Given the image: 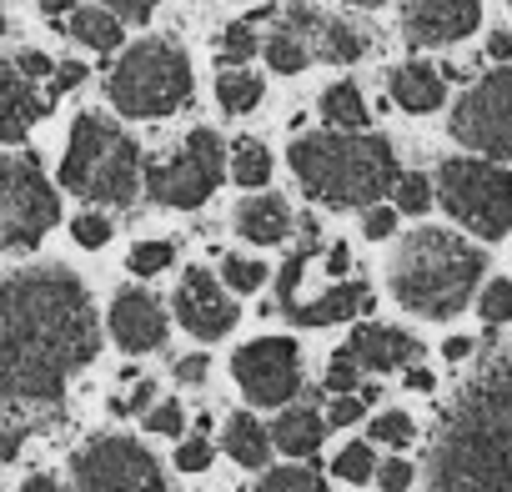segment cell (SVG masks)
Segmentation results:
<instances>
[{
	"mask_svg": "<svg viewBox=\"0 0 512 492\" xmlns=\"http://www.w3.org/2000/svg\"><path fill=\"white\" fill-rule=\"evenodd\" d=\"M96 347V312L81 277L41 267L0 282V402H56Z\"/></svg>",
	"mask_w": 512,
	"mask_h": 492,
	"instance_id": "cell-1",
	"label": "cell"
},
{
	"mask_svg": "<svg viewBox=\"0 0 512 492\" xmlns=\"http://www.w3.org/2000/svg\"><path fill=\"white\" fill-rule=\"evenodd\" d=\"M482 272H487V257L472 241H462L457 231H442V226H422L387 262V287H392L397 307H407L412 317L447 322L477 297Z\"/></svg>",
	"mask_w": 512,
	"mask_h": 492,
	"instance_id": "cell-2",
	"label": "cell"
},
{
	"mask_svg": "<svg viewBox=\"0 0 512 492\" xmlns=\"http://www.w3.org/2000/svg\"><path fill=\"white\" fill-rule=\"evenodd\" d=\"M302 191L322 206H377L397 186V151L387 136L347 131V136H297L287 151Z\"/></svg>",
	"mask_w": 512,
	"mask_h": 492,
	"instance_id": "cell-3",
	"label": "cell"
},
{
	"mask_svg": "<svg viewBox=\"0 0 512 492\" xmlns=\"http://www.w3.org/2000/svg\"><path fill=\"white\" fill-rule=\"evenodd\" d=\"M141 171H146L141 151L116 121H106L96 111L71 121V141L61 156L66 191H76L81 201H96V206H131L141 191Z\"/></svg>",
	"mask_w": 512,
	"mask_h": 492,
	"instance_id": "cell-4",
	"label": "cell"
},
{
	"mask_svg": "<svg viewBox=\"0 0 512 492\" xmlns=\"http://www.w3.org/2000/svg\"><path fill=\"white\" fill-rule=\"evenodd\" d=\"M111 106L131 121H161L191 101V66L171 41H136L106 81Z\"/></svg>",
	"mask_w": 512,
	"mask_h": 492,
	"instance_id": "cell-5",
	"label": "cell"
},
{
	"mask_svg": "<svg viewBox=\"0 0 512 492\" xmlns=\"http://www.w3.org/2000/svg\"><path fill=\"white\" fill-rule=\"evenodd\" d=\"M437 201L462 231L482 241H502L512 231V171H502V161H487V156L442 161Z\"/></svg>",
	"mask_w": 512,
	"mask_h": 492,
	"instance_id": "cell-6",
	"label": "cell"
},
{
	"mask_svg": "<svg viewBox=\"0 0 512 492\" xmlns=\"http://www.w3.org/2000/svg\"><path fill=\"white\" fill-rule=\"evenodd\" d=\"M61 221L56 186L31 156H0V252H31Z\"/></svg>",
	"mask_w": 512,
	"mask_h": 492,
	"instance_id": "cell-7",
	"label": "cell"
},
{
	"mask_svg": "<svg viewBox=\"0 0 512 492\" xmlns=\"http://www.w3.org/2000/svg\"><path fill=\"white\" fill-rule=\"evenodd\" d=\"M221 176H226L221 136L201 126V131H191V136L181 141L176 156L146 166V191H151L161 206H181V211H191V206H201V201L221 186Z\"/></svg>",
	"mask_w": 512,
	"mask_h": 492,
	"instance_id": "cell-8",
	"label": "cell"
},
{
	"mask_svg": "<svg viewBox=\"0 0 512 492\" xmlns=\"http://www.w3.org/2000/svg\"><path fill=\"white\" fill-rule=\"evenodd\" d=\"M452 136L487 161H512V66H497L457 101Z\"/></svg>",
	"mask_w": 512,
	"mask_h": 492,
	"instance_id": "cell-9",
	"label": "cell"
},
{
	"mask_svg": "<svg viewBox=\"0 0 512 492\" xmlns=\"http://www.w3.org/2000/svg\"><path fill=\"white\" fill-rule=\"evenodd\" d=\"M76 492H166V477L136 437H96L76 452Z\"/></svg>",
	"mask_w": 512,
	"mask_h": 492,
	"instance_id": "cell-10",
	"label": "cell"
},
{
	"mask_svg": "<svg viewBox=\"0 0 512 492\" xmlns=\"http://www.w3.org/2000/svg\"><path fill=\"white\" fill-rule=\"evenodd\" d=\"M231 377L251 402L282 407L302 392V352L292 337H256L231 357Z\"/></svg>",
	"mask_w": 512,
	"mask_h": 492,
	"instance_id": "cell-11",
	"label": "cell"
},
{
	"mask_svg": "<svg viewBox=\"0 0 512 492\" xmlns=\"http://www.w3.org/2000/svg\"><path fill=\"white\" fill-rule=\"evenodd\" d=\"M176 322L196 337V342H221L236 327V302L221 292V282L206 267H191L176 287Z\"/></svg>",
	"mask_w": 512,
	"mask_h": 492,
	"instance_id": "cell-12",
	"label": "cell"
},
{
	"mask_svg": "<svg viewBox=\"0 0 512 492\" xmlns=\"http://www.w3.org/2000/svg\"><path fill=\"white\" fill-rule=\"evenodd\" d=\"M482 26V0H407L402 36L412 46H457Z\"/></svg>",
	"mask_w": 512,
	"mask_h": 492,
	"instance_id": "cell-13",
	"label": "cell"
},
{
	"mask_svg": "<svg viewBox=\"0 0 512 492\" xmlns=\"http://www.w3.org/2000/svg\"><path fill=\"white\" fill-rule=\"evenodd\" d=\"M111 337L121 352H156L166 342V312L151 292H121L111 302Z\"/></svg>",
	"mask_w": 512,
	"mask_h": 492,
	"instance_id": "cell-14",
	"label": "cell"
},
{
	"mask_svg": "<svg viewBox=\"0 0 512 492\" xmlns=\"http://www.w3.org/2000/svg\"><path fill=\"white\" fill-rule=\"evenodd\" d=\"M41 116H46V101H41L36 81L16 61H0V146L26 141Z\"/></svg>",
	"mask_w": 512,
	"mask_h": 492,
	"instance_id": "cell-15",
	"label": "cell"
},
{
	"mask_svg": "<svg viewBox=\"0 0 512 492\" xmlns=\"http://www.w3.org/2000/svg\"><path fill=\"white\" fill-rule=\"evenodd\" d=\"M367 307H372L367 282H337V287L322 292L317 302H292V307H282V317L297 322V327H332V322H352V317L367 312Z\"/></svg>",
	"mask_w": 512,
	"mask_h": 492,
	"instance_id": "cell-16",
	"label": "cell"
},
{
	"mask_svg": "<svg viewBox=\"0 0 512 492\" xmlns=\"http://www.w3.org/2000/svg\"><path fill=\"white\" fill-rule=\"evenodd\" d=\"M347 352L367 372H397V367H407L417 357V342L407 332H397V327H357L352 342H347Z\"/></svg>",
	"mask_w": 512,
	"mask_h": 492,
	"instance_id": "cell-17",
	"label": "cell"
},
{
	"mask_svg": "<svg viewBox=\"0 0 512 492\" xmlns=\"http://www.w3.org/2000/svg\"><path fill=\"white\" fill-rule=\"evenodd\" d=\"M442 96H447V81H442L432 66L407 61V66H397V71H392V101H397L402 111L427 116V111H437V106H442Z\"/></svg>",
	"mask_w": 512,
	"mask_h": 492,
	"instance_id": "cell-18",
	"label": "cell"
},
{
	"mask_svg": "<svg viewBox=\"0 0 512 492\" xmlns=\"http://www.w3.org/2000/svg\"><path fill=\"white\" fill-rule=\"evenodd\" d=\"M236 231H241L246 241L272 246V241H282V236L292 231V206H287L282 196H251V201L236 206Z\"/></svg>",
	"mask_w": 512,
	"mask_h": 492,
	"instance_id": "cell-19",
	"label": "cell"
},
{
	"mask_svg": "<svg viewBox=\"0 0 512 492\" xmlns=\"http://www.w3.org/2000/svg\"><path fill=\"white\" fill-rule=\"evenodd\" d=\"M221 447H226V457H231L236 467H267V462H272V432L256 422V417H246V412H236V417L226 422Z\"/></svg>",
	"mask_w": 512,
	"mask_h": 492,
	"instance_id": "cell-20",
	"label": "cell"
},
{
	"mask_svg": "<svg viewBox=\"0 0 512 492\" xmlns=\"http://www.w3.org/2000/svg\"><path fill=\"white\" fill-rule=\"evenodd\" d=\"M322 437H327V422H322L312 407H287V412L272 422V447H282V452H292V457L317 452Z\"/></svg>",
	"mask_w": 512,
	"mask_h": 492,
	"instance_id": "cell-21",
	"label": "cell"
},
{
	"mask_svg": "<svg viewBox=\"0 0 512 492\" xmlns=\"http://www.w3.org/2000/svg\"><path fill=\"white\" fill-rule=\"evenodd\" d=\"M312 56L322 61H337V66H352L367 56V36L357 26H342V21H317L312 31Z\"/></svg>",
	"mask_w": 512,
	"mask_h": 492,
	"instance_id": "cell-22",
	"label": "cell"
},
{
	"mask_svg": "<svg viewBox=\"0 0 512 492\" xmlns=\"http://www.w3.org/2000/svg\"><path fill=\"white\" fill-rule=\"evenodd\" d=\"M262 76H251L246 66H226L221 71V81H216V101H221V111L226 116H246V111H256L262 106Z\"/></svg>",
	"mask_w": 512,
	"mask_h": 492,
	"instance_id": "cell-23",
	"label": "cell"
},
{
	"mask_svg": "<svg viewBox=\"0 0 512 492\" xmlns=\"http://www.w3.org/2000/svg\"><path fill=\"white\" fill-rule=\"evenodd\" d=\"M262 56L272 61V71H277V76H297V71H307V61H312V46H307V36H302V31H292V26L282 21V26L267 36Z\"/></svg>",
	"mask_w": 512,
	"mask_h": 492,
	"instance_id": "cell-24",
	"label": "cell"
},
{
	"mask_svg": "<svg viewBox=\"0 0 512 492\" xmlns=\"http://www.w3.org/2000/svg\"><path fill=\"white\" fill-rule=\"evenodd\" d=\"M71 36L81 41V46H91V51H116L121 46V16H111V11H76L71 16Z\"/></svg>",
	"mask_w": 512,
	"mask_h": 492,
	"instance_id": "cell-25",
	"label": "cell"
},
{
	"mask_svg": "<svg viewBox=\"0 0 512 492\" xmlns=\"http://www.w3.org/2000/svg\"><path fill=\"white\" fill-rule=\"evenodd\" d=\"M322 116L337 126V131H362L367 126V101L352 81H337L327 96H322Z\"/></svg>",
	"mask_w": 512,
	"mask_h": 492,
	"instance_id": "cell-26",
	"label": "cell"
},
{
	"mask_svg": "<svg viewBox=\"0 0 512 492\" xmlns=\"http://www.w3.org/2000/svg\"><path fill=\"white\" fill-rule=\"evenodd\" d=\"M267 176H272V156H267V146L236 141V151H231V181H236V186H267Z\"/></svg>",
	"mask_w": 512,
	"mask_h": 492,
	"instance_id": "cell-27",
	"label": "cell"
},
{
	"mask_svg": "<svg viewBox=\"0 0 512 492\" xmlns=\"http://www.w3.org/2000/svg\"><path fill=\"white\" fill-rule=\"evenodd\" d=\"M256 492H327V482L312 467H277L256 482Z\"/></svg>",
	"mask_w": 512,
	"mask_h": 492,
	"instance_id": "cell-28",
	"label": "cell"
},
{
	"mask_svg": "<svg viewBox=\"0 0 512 492\" xmlns=\"http://www.w3.org/2000/svg\"><path fill=\"white\" fill-rule=\"evenodd\" d=\"M171 262H176V246H171V241H136L131 257H126V267H131L136 277H156V272H166Z\"/></svg>",
	"mask_w": 512,
	"mask_h": 492,
	"instance_id": "cell-29",
	"label": "cell"
},
{
	"mask_svg": "<svg viewBox=\"0 0 512 492\" xmlns=\"http://www.w3.org/2000/svg\"><path fill=\"white\" fill-rule=\"evenodd\" d=\"M256 51H262V41H256V31H251V21H236V26H226V36H221V66H246Z\"/></svg>",
	"mask_w": 512,
	"mask_h": 492,
	"instance_id": "cell-30",
	"label": "cell"
},
{
	"mask_svg": "<svg viewBox=\"0 0 512 492\" xmlns=\"http://www.w3.org/2000/svg\"><path fill=\"white\" fill-rule=\"evenodd\" d=\"M332 472H337L342 482H367V477L377 472V457H372V442H347V447L337 452V462H332Z\"/></svg>",
	"mask_w": 512,
	"mask_h": 492,
	"instance_id": "cell-31",
	"label": "cell"
},
{
	"mask_svg": "<svg viewBox=\"0 0 512 492\" xmlns=\"http://www.w3.org/2000/svg\"><path fill=\"white\" fill-rule=\"evenodd\" d=\"M221 282H226L231 292H256V287L267 282V267L251 262V257H226V262H221Z\"/></svg>",
	"mask_w": 512,
	"mask_h": 492,
	"instance_id": "cell-32",
	"label": "cell"
},
{
	"mask_svg": "<svg viewBox=\"0 0 512 492\" xmlns=\"http://www.w3.org/2000/svg\"><path fill=\"white\" fill-rule=\"evenodd\" d=\"M397 211H407V216H422L427 206H432V186H427V176L422 171H407V176H397Z\"/></svg>",
	"mask_w": 512,
	"mask_h": 492,
	"instance_id": "cell-33",
	"label": "cell"
},
{
	"mask_svg": "<svg viewBox=\"0 0 512 492\" xmlns=\"http://www.w3.org/2000/svg\"><path fill=\"white\" fill-rule=\"evenodd\" d=\"M477 312H482V322H492V327L512 322V282H487L482 297H477Z\"/></svg>",
	"mask_w": 512,
	"mask_h": 492,
	"instance_id": "cell-34",
	"label": "cell"
},
{
	"mask_svg": "<svg viewBox=\"0 0 512 492\" xmlns=\"http://www.w3.org/2000/svg\"><path fill=\"white\" fill-rule=\"evenodd\" d=\"M412 432H417V427H412V417H407V412H382V417L372 422V432H367V437H372V442H382V447H407V442H412Z\"/></svg>",
	"mask_w": 512,
	"mask_h": 492,
	"instance_id": "cell-35",
	"label": "cell"
},
{
	"mask_svg": "<svg viewBox=\"0 0 512 492\" xmlns=\"http://www.w3.org/2000/svg\"><path fill=\"white\" fill-rule=\"evenodd\" d=\"M327 387H332V392H357V387H362V367H357V357H352L347 347L332 357V367H327Z\"/></svg>",
	"mask_w": 512,
	"mask_h": 492,
	"instance_id": "cell-36",
	"label": "cell"
},
{
	"mask_svg": "<svg viewBox=\"0 0 512 492\" xmlns=\"http://www.w3.org/2000/svg\"><path fill=\"white\" fill-rule=\"evenodd\" d=\"M146 427L161 432V437H181V427H186L181 402H156V407H146Z\"/></svg>",
	"mask_w": 512,
	"mask_h": 492,
	"instance_id": "cell-37",
	"label": "cell"
},
{
	"mask_svg": "<svg viewBox=\"0 0 512 492\" xmlns=\"http://www.w3.org/2000/svg\"><path fill=\"white\" fill-rule=\"evenodd\" d=\"M176 467H181V472H206V467H211V442H206V432H196V437H186V442L176 447Z\"/></svg>",
	"mask_w": 512,
	"mask_h": 492,
	"instance_id": "cell-38",
	"label": "cell"
},
{
	"mask_svg": "<svg viewBox=\"0 0 512 492\" xmlns=\"http://www.w3.org/2000/svg\"><path fill=\"white\" fill-rule=\"evenodd\" d=\"M71 236H76L81 246H106V241H111V221H106V216H96V211H86V216H76Z\"/></svg>",
	"mask_w": 512,
	"mask_h": 492,
	"instance_id": "cell-39",
	"label": "cell"
},
{
	"mask_svg": "<svg viewBox=\"0 0 512 492\" xmlns=\"http://www.w3.org/2000/svg\"><path fill=\"white\" fill-rule=\"evenodd\" d=\"M372 477H377V487H382V492H407V487H412V462L392 457V462H382Z\"/></svg>",
	"mask_w": 512,
	"mask_h": 492,
	"instance_id": "cell-40",
	"label": "cell"
},
{
	"mask_svg": "<svg viewBox=\"0 0 512 492\" xmlns=\"http://www.w3.org/2000/svg\"><path fill=\"white\" fill-rule=\"evenodd\" d=\"M362 231H367V241H387V236L397 231V211H392V206H367Z\"/></svg>",
	"mask_w": 512,
	"mask_h": 492,
	"instance_id": "cell-41",
	"label": "cell"
},
{
	"mask_svg": "<svg viewBox=\"0 0 512 492\" xmlns=\"http://www.w3.org/2000/svg\"><path fill=\"white\" fill-rule=\"evenodd\" d=\"M362 407H367V402H362V392H337V402H332L327 422H332V427H352V422L362 417Z\"/></svg>",
	"mask_w": 512,
	"mask_h": 492,
	"instance_id": "cell-42",
	"label": "cell"
},
{
	"mask_svg": "<svg viewBox=\"0 0 512 492\" xmlns=\"http://www.w3.org/2000/svg\"><path fill=\"white\" fill-rule=\"evenodd\" d=\"M156 6H161V0H106V11L121 16V21H146Z\"/></svg>",
	"mask_w": 512,
	"mask_h": 492,
	"instance_id": "cell-43",
	"label": "cell"
},
{
	"mask_svg": "<svg viewBox=\"0 0 512 492\" xmlns=\"http://www.w3.org/2000/svg\"><path fill=\"white\" fill-rule=\"evenodd\" d=\"M151 402H156V387H151V382H141V387H136L131 397H116L111 407H116V412H146Z\"/></svg>",
	"mask_w": 512,
	"mask_h": 492,
	"instance_id": "cell-44",
	"label": "cell"
},
{
	"mask_svg": "<svg viewBox=\"0 0 512 492\" xmlns=\"http://www.w3.org/2000/svg\"><path fill=\"white\" fill-rule=\"evenodd\" d=\"M487 56H492L497 66H507V61H512V36H507V31H492V36H487Z\"/></svg>",
	"mask_w": 512,
	"mask_h": 492,
	"instance_id": "cell-45",
	"label": "cell"
},
{
	"mask_svg": "<svg viewBox=\"0 0 512 492\" xmlns=\"http://www.w3.org/2000/svg\"><path fill=\"white\" fill-rule=\"evenodd\" d=\"M16 66H21V71H26V76H31V81H41V76H51V61H46V56H41V51H26V56H21V61H16Z\"/></svg>",
	"mask_w": 512,
	"mask_h": 492,
	"instance_id": "cell-46",
	"label": "cell"
},
{
	"mask_svg": "<svg viewBox=\"0 0 512 492\" xmlns=\"http://www.w3.org/2000/svg\"><path fill=\"white\" fill-rule=\"evenodd\" d=\"M176 377L181 382H206V357H181L176 362Z\"/></svg>",
	"mask_w": 512,
	"mask_h": 492,
	"instance_id": "cell-47",
	"label": "cell"
},
{
	"mask_svg": "<svg viewBox=\"0 0 512 492\" xmlns=\"http://www.w3.org/2000/svg\"><path fill=\"white\" fill-rule=\"evenodd\" d=\"M81 81H86V66H66V71L56 76V86H51V91H71V86H81Z\"/></svg>",
	"mask_w": 512,
	"mask_h": 492,
	"instance_id": "cell-48",
	"label": "cell"
},
{
	"mask_svg": "<svg viewBox=\"0 0 512 492\" xmlns=\"http://www.w3.org/2000/svg\"><path fill=\"white\" fill-rule=\"evenodd\" d=\"M442 352H447V362H462V357H472V342H467V337H452Z\"/></svg>",
	"mask_w": 512,
	"mask_h": 492,
	"instance_id": "cell-49",
	"label": "cell"
},
{
	"mask_svg": "<svg viewBox=\"0 0 512 492\" xmlns=\"http://www.w3.org/2000/svg\"><path fill=\"white\" fill-rule=\"evenodd\" d=\"M407 387H417V392H432V372L412 367V372H407Z\"/></svg>",
	"mask_w": 512,
	"mask_h": 492,
	"instance_id": "cell-50",
	"label": "cell"
},
{
	"mask_svg": "<svg viewBox=\"0 0 512 492\" xmlns=\"http://www.w3.org/2000/svg\"><path fill=\"white\" fill-rule=\"evenodd\" d=\"M21 492H61V487H56V482H51V477H31V482H26V487H21Z\"/></svg>",
	"mask_w": 512,
	"mask_h": 492,
	"instance_id": "cell-51",
	"label": "cell"
},
{
	"mask_svg": "<svg viewBox=\"0 0 512 492\" xmlns=\"http://www.w3.org/2000/svg\"><path fill=\"white\" fill-rule=\"evenodd\" d=\"M332 272H347V246H332V257H327Z\"/></svg>",
	"mask_w": 512,
	"mask_h": 492,
	"instance_id": "cell-52",
	"label": "cell"
},
{
	"mask_svg": "<svg viewBox=\"0 0 512 492\" xmlns=\"http://www.w3.org/2000/svg\"><path fill=\"white\" fill-rule=\"evenodd\" d=\"M76 0H41V11H71Z\"/></svg>",
	"mask_w": 512,
	"mask_h": 492,
	"instance_id": "cell-53",
	"label": "cell"
},
{
	"mask_svg": "<svg viewBox=\"0 0 512 492\" xmlns=\"http://www.w3.org/2000/svg\"><path fill=\"white\" fill-rule=\"evenodd\" d=\"M347 6H387V0H347Z\"/></svg>",
	"mask_w": 512,
	"mask_h": 492,
	"instance_id": "cell-54",
	"label": "cell"
},
{
	"mask_svg": "<svg viewBox=\"0 0 512 492\" xmlns=\"http://www.w3.org/2000/svg\"><path fill=\"white\" fill-rule=\"evenodd\" d=\"M0 26H6V21H0Z\"/></svg>",
	"mask_w": 512,
	"mask_h": 492,
	"instance_id": "cell-55",
	"label": "cell"
},
{
	"mask_svg": "<svg viewBox=\"0 0 512 492\" xmlns=\"http://www.w3.org/2000/svg\"><path fill=\"white\" fill-rule=\"evenodd\" d=\"M507 6H512V0H507Z\"/></svg>",
	"mask_w": 512,
	"mask_h": 492,
	"instance_id": "cell-56",
	"label": "cell"
}]
</instances>
